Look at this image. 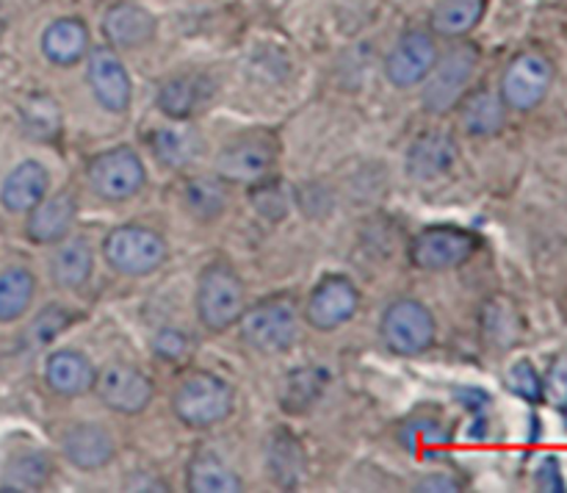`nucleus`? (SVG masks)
Segmentation results:
<instances>
[{
    "label": "nucleus",
    "mask_w": 567,
    "mask_h": 493,
    "mask_svg": "<svg viewBox=\"0 0 567 493\" xmlns=\"http://www.w3.org/2000/svg\"><path fill=\"white\" fill-rule=\"evenodd\" d=\"M236 391L230 382L210 371H194L172 393V413L192 430H208L230 419Z\"/></svg>",
    "instance_id": "f257e3e1"
},
{
    "label": "nucleus",
    "mask_w": 567,
    "mask_h": 493,
    "mask_svg": "<svg viewBox=\"0 0 567 493\" xmlns=\"http://www.w3.org/2000/svg\"><path fill=\"white\" fill-rule=\"evenodd\" d=\"M197 316L205 330L225 332L233 325H238L241 314L247 310L244 299V283L238 271L225 260H214L199 271L197 280Z\"/></svg>",
    "instance_id": "f03ea898"
},
{
    "label": "nucleus",
    "mask_w": 567,
    "mask_h": 493,
    "mask_svg": "<svg viewBox=\"0 0 567 493\" xmlns=\"http://www.w3.org/2000/svg\"><path fill=\"white\" fill-rule=\"evenodd\" d=\"M105 264L125 277H147L169 258L164 236L144 225H120L103 238Z\"/></svg>",
    "instance_id": "7ed1b4c3"
},
{
    "label": "nucleus",
    "mask_w": 567,
    "mask_h": 493,
    "mask_svg": "<svg viewBox=\"0 0 567 493\" xmlns=\"http://www.w3.org/2000/svg\"><path fill=\"white\" fill-rule=\"evenodd\" d=\"M238 332L249 349L260 355H280L297 343L299 314L291 299H266L252 305L238 319Z\"/></svg>",
    "instance_id": "20e7f679"
},
{
    "label": "nucleus",
    "mask_w": 567,
    "mask_h": 493,
    "mask_svg": "<svg viewBox=\"0 0 567 493\" xmlns=\"http://www.w3.org/2000/svg\"><path fill=\"white\" fill-rule=\"evenodd\" d=\"M86 177L92 192L105 203H125L136 197L147 183V170H144L142 155L133 147H111L105 153L94 155L86 166Z\"/></svg>",
    "instance_id": "39448f33"
},
{
    "label": "nucleus",
    "mask_w": 567,
    "mask_h": 493,
    "mask_svg": "<svg viewBox=\"0 0 567 493\" xmlns=\"http://www.w3.org/2000/svg\"><path fill=\"white\" fill-rule=\"evenodd\" d=\"M480 64V50L471 42H460L443 59L435 61L424 83V109L430 114H446L463 100L471 78Z\"/></svg>",
    "instance_id": "423d86ee"
},
{
    "label": "nucleus",
    "mask_w": 567,
    "mask_h": 493,
    "mask_svg": "<svg viewBox=\"0 0 567 493\" xmlns=\"http://www.w3.org/2000/svg\"><path fill=\"white\" fill-rule=\"evenodd\" d=\"M382 341L391 352L413 358L435 343L437 325L432 310L419 299H396L385 308L380 321Z\"/></svg>",
    "instance_id": "0eeeda50"
},
{
    "label": "nucleus",
    "mask_w": 567,
    "mask_h": 493,
    "mask_svg": "<svg viewBox=\"0 0 567 493\" xmlns=\"http://www.w3.org/2000/svg\"><path fill=\"white\" fill-rule=\"evenodd\" d=\"M476 247L480 238L474 233L454 225H435L410 242V264L424 271H449L471 260Z\"/></svg>",
    "instance_id": "6e6552de"
},
{
    "label": "nucleus",
    "mask_w": 567,
    "mask_h": 493,
    "mask_svg": "<svg viewBox=\"0 0 567 493\" xmlns=\"http://www.w3.org/2000/svg\"><path fill=\"white\" fill-rule=\"evenodd\" d=\"M92 391L109 410L122 415H138L155 397V382L142 369L127 363H111L97 371Z\"/></svg>",
    "instance_id": "1a4fd4ad"
},
{
    "label": "nucleus",
    "mask_w": 567,
    "mask_h": 493,
    "mask_svg": "<svg viewBox=\"0 0 567 493\" xmlns=\"http://www.w3.org/2000/svg\"><path fill=\"white\" fill-rule=\"evenodd\" d=\"M358 308L360 291L354 288V283L343 275H327L324 280L316 283L308 302H305V321L313 330L330 332L352 321Z\"/></svg>",
    "instance_id": "9d476101"
},
{
    "label": "nucleus",
    "mask_w": 567,
    "mask_h": 493,
    "mask_svg": "<svg viewBox=\"0 0 567 493\" xmlns=\"http://www.w3.org/2000/svg\"><path fill=\"white\" fill-rule=\"evenodd\" d=\"M275 144L266 136H241L225 144L216 155V175L225 183H244L252 186L269 177L275 166Z\"/></svg>",
    "instance_id": "9b49d317"
},
{
    "label": "nucleus",
    "mask_w": 567,
    "mask_h": 493,
    "mask_svg": "<svg viewBox=\"0 0 567 493\" xmlns=\"http://www.w3.org/2000/svg\"><path fill=\"white\" fill-rule=\"evenodd\" d=\"M554 81V70L548 59L537 53H520L509 61L502 78L504 103L515 111H532L543 103Z\"/></svg>",
    "instance_id": "f8f14e48"
},
{
    "label": "nucleus",
    "mask_w": 567,
    "mask_h": 493,
    "mask_svg": "<svg viewBox=\"0 0 567 493\" xmlns=\"http://www.w3.org/2000/svg\"><path fill=\"white\" fill-rule=\"evenodd\" d=\"M437 61V44L426 31L402 33L385 59V75L396 89H413L426 81Z\"/></svg>",
    "instance_id": "ddd939ff"
},
{
    "label": "nucleus",
    "mask_w": 567,
    "mask_h": 493,
    "mask_svg": "<svg viewBox=\"0 0 567 493\" xmlns=\"http://www.w3.org/2000/svg\"><path fill=\"white\" fill-rule=\"evenodd\" d=\"M86 75L94 100H97L105 111H111V114H125V111L131 109L133 83L125 64H122L120 55H116L114 50H94V53L89 55Z\"/></svg>",
    "instance_id": "4468645a"
},
{
    "label": "nucleus",
    "mask_w": 567,
    "mask_h": 493,
    "mask_svg": "<svg viewBox=\"0 0 567 493\" xmlns=\"http://www.w3.org/2000/svg\"><path fill=\"white\" fill-rule=\"evenodd\" d=\"M61 452L75 469L97 471L114 460L116 443L103 424L78 421V424L66 427L64 435H61Z\"/></svg>",
    "instance_id": "2eb2a0df"
},
{
    "label": "nucleus",
    "mask_w": 567,
    "mask_h": 493,
    "mask_svg": "<svg viewBox=\"0 0 567 493\" xmlns=\"http://www.w3.org/2000/svg\"><path fill=\"white\" fill-rule=\"evenodd\" d=\"M460 147L452 133L446 131H426L410 144L408 150V175L413 181L430 183L437 177L449 175L457 164Z\"/></svg>",
    "instance_id": "dca6fc26"
},
{
    "label": "nucleus",
    "mask_w": 567,
    "mask_h": 493,
    "mask_svg": "<svg viewBox=\"0 0 567 493\" xmlns=\"http://www.w3.org/2000/svg\"><path fill=\"white\" fill-rule=\"evenodd\" d=\"M155 28H158L155 17L144 6L127 3V0L111 6L103 17L105 42L120 50L144 48L147 42H153Z\"/></svg>",
    "instance_id": "f3484780"
},
{
    "label": "nucleus",
    "mask_w": 567,
    "mask_h": 493,
    "mask_svg": "<svg viewBox=\"0 0 567 493\" xmlns=\"http://www.w3.org/2000/svg\"><path fill=\"white\" fill-rule=\"evenodd\" d=\"M25 233L33 244H59L70 236L72 225L78 219V203L72 194L61 192L53 197H44L42 203L28 210Z\"/></svg>",
    "instance_id": "a211bd4d"
},
{
    "label": "nucleus",
    "mask_w": 567,
    "mask_h": 493,
    "mask_svg": "<svg viewBox=\"0 0 567 493\" xmlns=\"http://www.w3.org/2000/svg\"><path fill=\"white\" fill-rule=\"evenodd\" d=\"M97 369L92 360L75 349H55L50 358L44 360V380H48L50 391L61 393V397H81V393L92 391Z\"/></svg>",
    "instance_id": "6ab92c4d"
},
{
    "label": "nucleus",
    "mask_w": 567,
    "mask_h": 493,
    "mask_svg": "<svg viewBox=\"0 0 567 493\" xmlns=\"http://www.w3.org/2000/svg\"><path fill=\"white\" fill-rule=\"evenodd\" d=\"M48 170L39 161H22L6 175L3 186H0V203L11 214H28L33 205L48 197Z\"/></svg>",
    "instance_id": "aec40b11"
},
{
    "label": "nucleus",
    "mask_w": 567,
    "mask_h": 493,
    "mask_svg": "<svg viewBox=\"0 0 567 493\" xmlns=\"http://www.w3.org/2000/svg\"><path fill=\"white\" fill-rule=\"evenodd\" d=\"M94 271V253L86 236L61 238L55 253L50 255V277L59 288L78 291L89 283Z\"/></svg>",
    "instance_id": "412c9836"
},
{
    "label": "nucleus",
    "mask_w": 567,
    "mask_h": 493,
    "mask_svg": "<svg viewBox=\"0 0 567 493\" xmlns=\"http://www.w3.org/2000/svg\"><path fill=\"white\" fill-rule=\"evenodd\" d=\"M89 50V28L78 17H61L42 33V53L50 64L72 66Z\"/></svg>",
    "instance_id": "4be33fe9"
},
{
    "label": "nucleus",
    "mask_w": 567,
    "mask_h": 493,
    "mask_svg": "<svg viewBox=\"0 0 567 493\" xmlns=\"http://www.w3.org/2000/svg\"><path fill=\"white\" fill-rule=\"evenodd\" d=\"M266 465H269V474L277 487H297L308 469V454L297 435H291L288 430H277L266 443Z\"/></svg>",
    "instance_id": "5701e85b"
},
{
    "label": "nucleus",
    "mask_w": 567,
    "mask_h": 493,
    "mask_svg": "<svg viewBox=\"0 0 567 493\" xmlns=\"http://www.w3.org/2000/svg\"><path fill=\"white\" fill-rule=\"evenodd\" d=\"M460 122H463L468 136H496L504 122H507V103H504L502 94L491 92V89H480V92L468 94L460 103Z\"/></svg>",
    "instance_id": "b1692460"
},
{
    "label": "nucleus",
    "mask_w": 567,
    "mask_h": 493,
    "mask_svg": "<svg viewBox=\"0 0 567 493\" xmlns=\"http://www.w3.org/2000/svg\"><path fill=\"white\" fill-rule=\"evenodd\" d=\"M155 161L166 170H186L188 164L203 155V136L197 131H181V127H155L147 136Z\"/></svg>",
    "instance_id": "393cba45"
},
{
    "label": "nucleus",
    "mask_w": 567,
    "mask_h": 493,
    "mask_svg": "<svg viewBox=\"0 0 567 493\" xmlns=\"http://www.w3.org/2000/svg\"><path fill=\"white\" fill-rule=\"evenodd\" d=\"M183 208L197 222H216L227 208V183L219 175H194L183 183Z\"/></svg>",
    "instance_id": "a878e982"
},
{
    "label": "nucleus",
    "mask_w": 567,
    "mask_h": 493,
    "mask_svg": "<svg viewBox=\"0 0 567 493\" xmlns=\"http://www.w3.org/2000/svg\"><path fill=\"white\" fill-rule=\"evenodd\" d=\"M188 491L194 493H238L244 491V482L230 465L210 452L194 454L186 469Z\"/></svg>",
    "instance_id": "bb28decb"
},
{
    "label": "nucleus",
    "mask_w": 567,
    "mask_h": 493,
    "mask_svg": "<svg viewBox=\"0 0 567 493\" xmlns=\"http://www.w3.org/2000/svg\"><path fill=\"white\" fill-rule=\"evenodd\" d=\"M53 465L44 452H20L6 463L3 469V491H39L48 485Z\"/></svg>",
    "instance_id": "cd10ccee"
},
{
    "label": "nucleus",
    "mask_w": 567,
    "mask_h": 493,
    "mask_svg": "<svg viewBox=\"0 0 567 493\" xmlns=\"http://www.w3.org/2000/svg\"><path fill=\"white\" fill-rule=\"evenodd\" d=\"M37 277L25 266H11L0 275V321H17L33 302Z\"/></svg>",
    "instance_id": "c85d7f7f"
},
{
    "label": "nucleus",
    "mask_w": 567,
    "mask_h": 493,
    "mask_svg": "<svg viewBox=\"0 0 567 493\" xmlns=\"http://www.w3.org/2000/svg\"><path fill=\"white\" fill-rule=\"evenodd\" d=\"M485 14V0H441L432 9V31L441 37H465Z\"/></svg>",
    "instance_id": "c756f323"
},
{
    "label": "nucleus",
    "mask_w": 567,
    "mask_h": 493,
    "mask_svg": "<svg viewBox=\"0 0 567 493\" xmlns=\"http://www.w3.org/2000/svg\"><path fill=\"white\" fill-rule=\"evenodd\" d=\"M203 103V81L194 75L169 78L158 89V109L172 120H188Z\"/></svg>",
    "instance_id": "7c9ffc66"
},
{
    "label": "nucleus",
    "mask_w": 567,
    "mask_h": 493,
    "mask_svg": "<svg viewBox=\"0 0 567 493\" xmlns=\"http://www.w3.org/2000/svg\"><path fill=\"white\" fill-rule=\"evenodd\" d=\"M22 133L33 142H50L61 133V111L48 94H33L22 105Z\"/></svg>",
    "instance_id": "2f4dec72"
},
{
    "label": "nucleus",
    "mask_w": 567,
    "mask_h": 493,
    "mask_svg": "<svg viewBox=\"0 0 567 493\" xmlns=\"http://www.w3.org/2000/svg\"><path fill=\"white\" fill-rule=\"evenodd\" d=\"M399 441L410 454H430L435 449H443L449 443V427L441 419H430V415H415V419L404 421L399 430Z\"/></svg>",
    "instance_id": "473e14b6"
},
{
    "label": "nucleus",
    "mask_w": 567,
    "mask_h": 493,
    "mask_svg": "<svg viewBox=\"0 0 567 493\" xmlns=\"http://www.w3.org/2000/svg\"><path fill=\"white\" fill-rule=\"evenodd\" d=\"M330 382V374L324 369H297L286 382V391H282L280 404L291 413L299 410H308L316 399L321 397L324 386Z\"/></svg>",
    "instance_id": "72a5a7b5"
},
{
    "label": "nucleus",
    "mask_w": 567,
    "mask_h": 493,
    "mask_svg": "<svg viewBox=\"0 0 567 493\" xmlns=\"http://www.w3.org/2000/svg\"><path fill=\"white\" fill-rule=\"evenodd\" d=\"M504 386H507L509 393H515L518 399H526V402H540L546 393H543V380L537 374L535 366L529 360H518L507 369V377H504Z\"/></svg>",
    "instance_id": "f704fd0d"
},
{
    "label": "nucleus",
    "mask_w": 567,
    "mask_h": 493,
    "mask_svg": "<svg viewBox=\"0 0 567 493\" xmlns=\"http://www.w3.org/2000/svg\"><path fill=\"white\" fill-rule=\"evenodd\" d=\"M70 321H72L70 310L61 308V305H48L44 310H39V316L33 319L31 330H28L31 332V341L39 343V347H42V343H50L53 338H59L61 332L70 327Z\"/></svg>",
    "instance_id": "c9c22d12"
},
{
    "label": "nucleus",
    "mask_w": 567,
    "mask_h": 493,
    "mask_svg": "<svg viewBox=\"0 0 567 493\" xmlns=\"http://www.w3.org/2000/svg\"><path fill=\"white\" fill-rule=\"evenodd\" d=\"M482 325H485V332L496 343H509L518 332V319H515L513 308L504 302H491L485 308V316H482Z\"/></svg>",
    "instance_id": "e433bc0d"
},
{
    "label": "nucleus",
    "mask_w": 567,
    "mask_h": 493,
    "mask_svg": "<svg viewBox=\"0 0 567 493\" xmlns=\"http://www.w3.org/2000/svg\"><path fill=\"white\" fill-rule=\"evenodd\" d=\"M153 352L166 363H181L188 355L186 332L177 330V327H161L153 336Z\"/></svg>",
    "instance_id": "4c0bfd02"
},
{
    "label": "nucleus",
    "mask_w": 567,
    "mask_h": 493,
    "mask_svg": "<svg viewBox=\"0 0 567 493\" xmlns=\"http://www.w3.org/2000/svg\"><path fill=\"white\" fill-rule=\"evenodd\" d=\"M255 205H258V210L264 216H269V219H286L288 214V197L286 192H282L277 183H264L260 181V188L252 194Z\"/></svg>",
    "instance_id": "58836bf2"
},
{
    "label": "nucleus",
    "mask_w": 567,
    "mask_h": 493,
    "mask_svg": "<svg viewBox=\"0 0 567 493\" xmlns=\"http://www.w3.org/2000/svg\"><path fill=\"white\" fill-rule=\"evenodd\" d=\"M535 482L540 491L546 493H565V476L563 465H559L557 458H543V463L537 465Z\"/></svg>",
    "instance_id": "ea45409f"
},
{
    "label": "nucleus",
    "mask_w": 567,
    "mask_h": 493,
    "mask_svg": "<svg viewBox=\"0 0 567 493\" xmlns=\"http://www.w3.org/2000/svg\"><path fill=\"white\" fill-rule=\"evenodd\" d=\"M415 491L421 493H457L463 491V480L452 471H432V474L421 476Z\"/></svg>",
    "instance_id": "a19ab883"
},
{
    "label": "nucleus",
    "mask_w": 567,
    "mask_h": 493,
    "mask_svg": "<svg viewBox=\"0 0 567 493\" xmlns=\"http://www.w3.org/2000/svg\"><path fill=\"white\" fill-rule=\"evenodd\" d=\"M543 393H548L557 408H565L567 404V358H559L557 363L548 371V382L543 386Z\"/></svg>",
    "instance_id": "79ce46f5"
},
{
    "label": "nucleus",
    "mask_w": 567,
    "mask_h": 493,
    "mask_svg": "<svg viewBox=\"0 0 567 493\" xmlns=\"http://www.w3.org/2000/svg\"><path fill=\"white\" fill-rule=\"evenodd\" d=\"M563 410H565V424H567V404H565V408H563Z\"/></svg>",
    "instance_id": "37998d69"
}]
</instances>
